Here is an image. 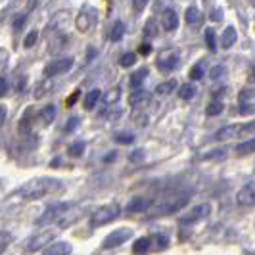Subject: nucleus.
<instances>
[{"instance_id":"nucleus-1","label":"nucleus","mask_w":255,"mask_h":255,"mask_svg":"<svg viewBox=\"0 0 255 255\" xmlns=\"http://www.w3.org/2000/svg\"><path fill=\"white\" fill-rule=\"evenodd\" d=\"M62 190H64L62 180L52 179V177H38V179H31L23 182L17 190L13 192V196L23 198V200H40L44 196H50V194Z\"/></svg>"},{"instance_id":"nucleus-2","label":"nucleus","mask_w":255,"mask_h":255,"mask_svg":"<svg viewBox=\"0 0 255 255\" xmlns=\"http://www.w3.org/2000/svg\"><path fill=\"white\" fill-rule=\"evenodd\" d=\"M190 202V194L186 192H177V190H169L165 194H161L155 202H152L150 205V215L152 217H159V215H171V213H177L180 209H184Z\"/></svg>"},{"instance_id":"nucleus-3","label":"nucleus","mask_w":255,"mask_h":255,"mask_svg":"<svg viewBox=\"0 0 255 255\" xmlns=\"http://www.w3.org/2000/svg\"><path fill=\"white\" fill-rule=\"evenodd\" d=\"M121 215V205L119 204H108V205H102V207H98L92 215H90V229H100L104 225H108V223H112L115 219Z\"/></svg>"},{"instance_id":"nucleus-4","label":"nucleus","mask_w":255,"mask_h":255,"mask_svg":"<svg viewBox=\"0 0 255 255\" xmlns=\"http://www.w3.org/2000/svg\"><path fill=\"white\" fill-rule=\"evenodd\" d=\"M73 209V204H69V202H62V204H56V205H50L46 211H44V215H40L37 219V225L38 227H42V225H50V223H60V219H64L69 215V211Z\"/></svg>"},{"instance_id":"nucleus-5","label":"nucleus","mask_w":255,"mask_h":255,"mask_svg":"<svg viewBox=\"0 0 255 255\" xmlns=\"http://www.w3.org/2000/svg\"><path fill=\"white\" fill-rule=\"evenodd\" d=\"M132 229H128V227H121V229L114 230L112 234H108L106 238H104L102 242V248L104 250H114V248H119V246H123L125 242H128L130 238H132Z\"/></svg>"},{"instance_id":"nucleus-6","label":"nucleus","mask_w":255,"mask_h":255,"mask_svg":"<svg viewBox=\"0 0 255 255\" xmlns=\"http://www.w3.org/2000/svg\"><path fill=\"white\" fill-rule=\"evenodd\" d=\"M73 58H62V60H54L50 64L44 67V71H42V75L46 77V79H52V77L56 75H64L67 73L71 67H73Z\"/></svg>"},{"instance_id":"nucleus-7","label":"nucleus","mask_w":255,"mask_h":255,"mask_svg":"<svg viewBox=\"0 0 255 255\" xmlns=\"http://www.w3.org/2000/svg\"><path fill=\"white\" fill-rule=\"evenodd\" d=\"M238 112L240 115L248 117V115H254L255 114V89H242L240 94H238Z\"/></svg>"},{"instance_id":"nucleus-8","label":"nucleus","mask_w":255,"mask_h":255,"mask_svg":"<svg viewBox=\"0 0 255 255\" xmlns=\"http://www.w3.org/2000/svg\"><path fill=\"white\" fill-rule=\"evenodd\" d=\"M209 213H211V205L209 204L196 205L194 209H190L188 213H184V215H182L180 225H192V223H198V221H202V219L207 217Z\"/></svg>"},{"instance_id":"nucleus-9","label":"nucleus","mask_w":255,"mask_h":255,"mask_svg":"<svg viewBox=\"0 0 255 255\" xmlns=\"http://www.w3.org/2000/svg\"><path fill=\"white\" fill-rule=\"evenodd\" d=\"M179 64V54L175 50H163L159 56H157V69L163 71V73H169L173 71Z\"/></svg>"},{"instance_id":"nucleus-10","label":"nucleus","mask_w":255,"mask_h":255,"mask_svg":"<svg viewBox=\"0 0 255 255\" xmlns=\"http://www.w3.org/2000/svg\"><path fill=\"white\" fill-rule=\"evenodd\" d=\"M236 202L244 207H254L255 205V182H248L236 194Z\"/></svg>"},{"instance_id":"nucleus-11","label":"nucleus","mask_w":255,"mask_h":255,"mask_svg":"<svg viewBox=\"0 0 255 255\" xmlns=\"http://www.w3.org/2000/svg\"><path fill=\"white\" fill-rule=\"evenodd\" d=\"M52 238H54V232H40L37 236H31L25 242V252H38V250H42L46 244L52 242Z\"/></svg>"},{"instance_id":"nucleus-12","label":"nucleus","mask_w":255,"mask_h":255,"mask_svg":"<svg viewBox=\"0 0 255 255\" xmlns=\"http://www.w3.org/2000/svg\"><path fill=\"white\" fill-rule=\"evenodd\" d=\"M150 205H152V200H150V198L136 196V198H132V200L127 204L125 211H127V213H144V211L150 209Z\"/></svg>"},{"instance_id":"nucleus-13","label":"nucleus","mask_w":255,"mask_h":255,"mask_svg":"<svg viewBox=\"0 0 255 255\" xmlns=\"http://www.w3.org/2000/svg\"><path fill=\"white\" fill-rule=\"evenodd\" d=\"M240 130H242V125H227V127H221L217 132H215V138H217L219 142L240 138Z\"/></svg>"},{"instance_id":"nucleus-14","label":"nucleus","mask_w":255,"mask_h":255,"mask_svg":"<svg viewBox=\"0 0 255 255\" xmlns=\"http://www.w3.org/2000/svg\"><path fill=\"white\" fill-rule=\"evenodd\" d=\"M46 255H71L73 254V246L69 242H56L50 244L48 248H44Z\"/></svg>"},{"instance_id":"nucleus-15","label":"nucleus","mask_w":255,"mask_h":255,"mask_svg":"<svg viewBox=\"0 0 255 255\" xmlns=\"http://www.w3.org/2000/svg\"><path fill=\"white\" fill-rule=\"evenodd\" d=\"M236 40H238V33H236V29H234L232 25H229L225 31H223V35H221V44H223V48H225V50L232 48V46L236 44Z\"/></svg>"},{"instance_id":"nucleus-16","label":"nucleus","mask_w":255,"mask_h":255,"mask_svg":"<svg viewBox=\"0 0 255 255\" xmlns=\"http://www.w3.org/2000/svg\"><path fill=\"white\" fill-rule=\"evenodd\" d=\"M163 27H165L167 31H175L179 27V15H177V12L173 8H167L165 12H163Z\"/></svg>"},{"instance_id":"nucleus-17","label":"nucleus","mask_w":255,"mask_h":255,"mask_svg":"<svg viewBox=\"0 0 255 255\" xmlns=\"http://www.w3.org/2000/svg\"><path fill=\"white\" fill-rule=\"evenodd\" d=\"M121 85H115L112 87L110 90H106V94H104V106H115V104H119L121 100Z\"/></svg>"},{"instance_id":"nucleus-18","label":"nucleus","mask_w":255,"mask_h":255,"mask_svg":"<svg viewBox=\"0 0 255 255\" xmlns=\"http://www.w3.org/2000/svg\"><path fill=\"white\" fill-rule=\"evenodd\" d=\"M150 100V94L148 92H144V90H136V92H132L130 96H128V104L132 106V108H142V106H146Z\"/></svg>"},{"instance_id":"nucleus-19","label":"nucleus","mask_w":255,"mask_h":255,"mask_svg":"<svg viewBox=\"0 0 255 255\" xmlns=\"http://www.w3.org/2000/svg\"><path fill=\"white\" fill-rule=\"evenodd\" d=\"M54 119H56V106H54V104L44 106V108L40 110V123H42L44 127H48Z\"/></svg>"},{"instance_id":"nucleus-20","label":"nucleus","mask_w":255,"mask_h":255,"mask_svg":"<svg viewBox=\"0 0 255 255\" xmlns=\"http://www.w3.org/2000/svg\"><path fill=\"white\" fill-rule=\"evenodd\" d=\"M152 238H148V236H142V238H138L136 242L132 244V252L134 254H148L150 250H152Z\"/></svg>"},{"instance_id":"nucleus-21","label":"nucleus","mask_w":255,"mask_h":255,"mask_svg":"<svg viewBox=\"0 0 255 255\" xmlns=\"http://www.w3.org/2000/svg\"><path fill=\"white\" fill-rule=\"evenodd\" d=\"M146 77H148V69H146V67H140L138 71L130 73V79H128V83H130V87H132V89H140L142 83L146 81Z\"/></svg>"},{"instance_id":"nucleus-22","label":"nucleus","mask_w":255,"mask_h":255,"mask_svg":"<svg viewBox=\"0 0 255 255\" xmlns=\"http://www.w3.org/2000/svg\"><path fill=\"white\" fill-rule=\"evenodd\" d=\"M202 10L198 8V6H190V8H186V13H184V19H186V23H190V25H196V23H200L202 21Z\"/></svg>"},{"instance_id":"nucleus-23","label":"nucleus","mask_w":255,"mask_h":255,"mask_svg":"<svg viewBox=\"0 0 255 255\" xmlns=\"http://www.w3.org/2000/svg\"><path fill=\"white\" fill-rule=\"evenodd\" d=\"M255 152V136L252 138H246L244 142H240L238 146H236V153L238 155H250V153Z\"/></svg>"},{"instance_id":"nucleus-24","label":"nucleus","mask_w":255,"mask_h":255,"mask_svg":"<svg viewBox=\"0 0 255 255\" xmlns=\"http://www.w3.org/2000/svg\"><path fill=\"white\" fill-rule=\"evenodd\" d=\"M173 90H177V81H175V79H169V81H165V83H161V85L155 87V94H157V96H169Z\"/></svg>"},{"instance_id":"nucleus-25","label":"nucleus","mask_w":255,"mask_h":255,"mask_svg":"<svg viewBox=\"0 0 255 255\" xmlns=\"http://www.w3.org/2000/svg\"><path fill=\"white\" fill-rule=\"evenodd\" d=\"M100 98H102V90L92 89L89 94H87V98H85V110H94Z\"/></svg>"},{"instance_id":"nucleus-26","label":"nucleus","mask_w":255,"mask_h":255,"mask_svg":"<svg viewBox=\"0 0 255 255\" xmlns=\"http://www.w3.org/2000/svg\"><path fill=\"white\" fill-rule=\"evenodd\" d=\"M123 35H125V23L123 21H115L114 27H112V33H110V38L114 42H119L123 38Z\"/></svg>"},{"instance_id":"nucleus-27","label":"nucleus","mask_w":255,"mask_h":255,"mask_svg":"<svg viewBox=\"0 0 255 255\" xmlns=\"http://www.w3.org/2000/svg\"><path fill=\"white\" fill-rule=\"evenodd\" d=\"M75 23H77V29H79L81 33H87L90 29V13H87V12L79 13Z\"/></svg>"},{"instance_id":"nucleus-28","label":"nucleus","mask_w":255,"mask_h":255,"mask_svg":"<svg viewBox=\"0 0 255 255\" xmlns=\"http://www.w3.org/2000/svg\"><path fill=\"white\" fill-rule=\"evenodd\" d=\"M179 96H180V100H192V98L196 96V87L190 85V83L182 85L179 89Z\"/></svg>"},{"instance_id":"nucleus-29","label":"nucleus","mask_w":255,"mask_h":255,"mask_svg":"<svg viewBox=\"0 0 255 255\" xmlns=\"http://www.w3.org/2000/svg\"><path fill=\"white\" fill-rule=\"evenodd\" d=\"M152 242H153V248L159 250V252H163V250L169 248V238H167L165 234H153Z\"/></svg>"},{"instance_id":"nucleus-30","label":"nucleus","mask_w":255,"mask_h":255,"mask_svg":"<svg viewBox=\"0 0 255 255\" xmlns=\"http://www.w3.org/2000/svg\"><path fill=\"white\" fill-rule=\"evenodd\" d=\"M205 44L211 52L217 50V35H215V29H205Z\"/></svg>"},{"instance_id":"nucleus-31","label":"nucleus","mask_w":255,"mask_h":255,"mask_svg":"<svg viewBox=\"0 0 255 255\" xmlns=\"http://www.w3.org/2000/svg\"><path fill=\"white\" fill-rule=\"evenodd\" d=\"M134 64H136V54H134V52H125V54H121V58H119V65H121V67H132Z\"/></svg>"},{"instance_id":"nucleus-32","label":"nucleus","mask_w":255,"mask_h":255,"mask_svg":"<svg viewBox=\"0 0 255 255\" xmlns=\"http://www.w3.org/2000/svg\"><path fill=\"white\" fill-rule=\"evenodd\" d=\"M225 110V106H223V102L219 100V98H213V102L207 106V110H205V114L209 115V117H213V115H219L221 112Z\"/></svg>"},{"instance_id":"nucleus-33","label":"nucleus","mask_w":255,"mask_h":255,"mask_svg":"<svg viewBox=\"0 0 255 255\" xmlns=\"http://www.w3.org/2000/svg\"><path fill=\"white\" fill-rule=\"evenodd\" d=\"M204 75H205V67L202 62L196 65H192L190 73H188V77H190L192 81H200V79H204Z\"/></svg>"},{"instance_id":"nucleus-34","label":"nucleus","mask_w":255,"mask_h":255,"mask_svg":"<svg viewBox=\"0 0 255 255\" xmlns=\"http://www.w3.org/2000/svg\"><path fill=\"white\" fill-rule=\"evenodd\" d=\"M85 148H87V144H85V142L77 140L75 144H71V146H69V150H67V152H69L71 157H81L83 152H85Z\"/></svg>"},{"instance_id":"nucleus-35","label":"nucleus","mask_w":255,"mask_h":255,"mask_svg":"<svg viewBox=\"0 0 255 255\" xmlns=\"http://www.w3.org/2000/svg\"><path fill=\"white\" fill-rule=\"evenodd\" d=\"M252 138L255 136V121H250V123H246L242 125V130H240V138Z\"/></svg>"},{"instance_id":"nucleus-36","label":"nucleus","mask_w":255,"mask_h":255,"mask_svg":"<svg viewBox=\"0 0 255 255\" xmlns=\"http://www.w3.org/2000/svg\"><path fill=\"white\" fill-rule=\"evenodd\" d=\"M115 142H119V144H132L134 142V134H130V132H119L115 136Z\"/></svg>"},{"instance_id":"nucleus-37","label":"nucleus","mask_w":255,"mask_h":255,"mask_svg":"<svg viewBox=\"0 0 255 255\" xmlns=\"http://www.w3.org/2000/svg\"><path fill=\"white\" fill-rule=\"evenodd\" d=\"M25 21H27V13H19L17 17H13L12 27L15 29V31H19V29H23V25H25Z\"/></svg>"},{"instance_id":"nucleus-38","label":"nucleus","mask_w":255,"mask_h":255,"mask_svg":"<svg viewBox=\"0 0 255 255\" xmlns=\"http://www.w3.org/2000/svg\"><path fill=\"white\" fill-rule=\"evenodd\" d=\"M227 73V67L225 65H215L213 69H211V73H209V77L213 79V81H217V79H221V77Z\"/></svg>"},{"instance_id":"nucleus-39","label":"nucleus","mask_w":255,"mask_h":255,"mask_svg":"<svg viewBox=\"0 0 255 255\" xmlns=\"http://www.w3.org/2000/svg\"><path fill=\"white\" fill-rule=\"evenodd\" d=\"M37 38H38L37 31H31V33H29V35L25 37V40H23V46H25V48H31V46H35V44H37Z\"/></svg>"},{"instance_id":"nucleus-40","label":"nucleus","mask_w":255,"mask_h":255,"mask_svg":"<svg viewBox=\"0 0 255 255\" xmlns=\"http://www.w3.org/2000/svg\"><path fill=\"white\" fill-rule=\"evenodd\" d=\"M148 4H150V0H132V8H134V12L136 13L144 12Z\"/></svg>"},{"instance_id":"nucleus-41","label":"nucleus","mask_w":255,"mask_h":255,"mask_svg":"<svg viewBox=\"0 0 255 255\" xmlns=\"http://www.w3.org/2000/svg\"><path fill=\"white\" fill-rule=\"evenodd\" d=\"M81 98V90H75V92H71L69 96H67V100H65V106L67 108H73V104H77V100Z\"/></svg>"},{"instance_id":"nucleus-42","label":"nucleus","mask_w":255,"mask_h":255,"mask_svg":"<svg viewBox=\"0 0 255 255\" xmlns=\"http://www.w3.org/2000/svg\"><path fill=\"white\" fill-rule=\"evenodd\" d=\"M79 121H81L79 117H71V119L67 121V125H65V130H67V132H71V130H75V128L79 127Z\"/></svg>"},{"instance_id":"nucleus-43","label":"nucleus","mask_w":255,"mask_h":255,"mask_svg":"<svg viewBox=\"0 0 255 255\" xmlns=\"http://www.w3.org/2000/svg\"><path fill=\"white\" fill-rule=\"evenodd\" d=\"M213 153H205L204 159H217V157H225V150H211Z\"/></svg>"},{"instance_id":"nucleus-44","label":"nucleus","mask_w":255,"mask_h":255,"mask_svg":"<svg viewBox=\"0 0 255 255\" xmlns=\"http://www.w3.org/2000/svg\"><path fill=\"white\" fill-rule=\"evenodd\" d=\"M209 17H211V21H215V23H219V21H223V13H221V10H211V15H209Z\"/></svg>"},{"instance_id":"nucleus-45","label":"nucleus","mask_w":255,"mask_h":255,"mask_svg":"<svg viewBox=\"0 0 255 255\" xmlns=\"http://www.w3.org/2000/svg\"><path fill=\"white\" fill-rule=\"evenodd\" d=\"M144 159V150H136L130 153V161H142Z\"/></svg>"},{"instance_id":"nucleus-46","label":"nucleus","mask_w":255,"mask_h":255,"mask_svg":"<svg viewBox=\"0 0 255 255\" xmlns=\"http://www.w3.org/2000/svg\"><path fill=\"white\" fill-rule=\"evenodd\" d=\"M144 33H146V35H155V23H153V21H152V23H148Z\"/></svg>"},{"instance_id":"nucleus-47","label":"nucleus","mask_w":255,"mask_h":255,"mask_svg":"<svg viewBox=\"0 0 255 255\" xmlns=\"http://www.w3.org/2000/svg\"><path fill=\"white\" fill-rule=\"evenodd\" d=\"M150 52H152V44H142V46H140V54L148 56Z\"/></svg>"},{"instance_id":"nucleus-48","label":"nucleus","mask_w":255,"mask_h":255,"mask_svg":"<svg viewBox=\"0 0 255 255\" xmlns=\"http://www.w3.org/2000/svg\"><path fill=\"white\" fill-rule=\"evenodd\" d=\"M8 92V85H6V77H2V90H0V94L4 96Z\"/></svg>"},{"instance_id":"nucleus-49","label":"nucleus","mask_w":255,"mask_h":255,"mask_svg":"<svg viewBox=\"0 0 255 255\" xmlns=\"http://www.w3.org/2000/svg\"><path fill=\"white\" fill-rule=\"evenodd\" d=\"M6 246H8V234L4 232L2 234V252H6Z\"/></svg>"},{"instance_id":"nucleus-50","label":"nucleus","mask_w":255,"mask_h":255,"mask_svg":"<svg viewBox=\"0 0 255 255\" xmlns=\"http://www.w3.org/2000/svg\"><path fill=\"white\" fill-rule=\"evenodd\" d=\"M250 79L255 81V65H252V69H250Z\"/></svg>"},{"instance_id":"nucleus-51","label":"nucleus","mask_w":255,"mask_h":255,"mask_svg":"<svg viewBox=\"0 0 255 255\" xmlns=\"http://www.w3.org/2000/svg\"><path fill=\"white\" fill-rule=\"evenodd\" d=\"M4 121H6V108L2 106V123H4Z\"/></svg>"}]
</instances>
